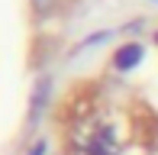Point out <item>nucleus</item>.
Segmentation results:
<instances>
[{"label": "nucleus", "mask_w": 158, "mask_h": 155, "mask_svg": "<svg viewBox=\"0 0 158 155\" xmlns=\"http://www.w3.org/2000/svg\"><path fill=\"white\" fill-rule=\"evenodd\" d=\"M142 61V45L139 42H129V45H123L116 52V68L119 71H129V68H135Z\"/></svg>", "instance_id": "nucleus-1"}, {"label": "nucleus", "mask_w": 158, "mask_h": 155, "mask_svg": "<svg viewBox=\"0 0 158 155\" xmlns=\"http://www.w3.org/2000/svg\"><path fill=\"white\" fill-rule=\"evenodd\" d=\"M45 94H48V78H42V81H39V87H35V94H32V119L42 113V103H45Z\"/></svg>", "instance_id": "nucleus-2"}, {"label": "nucleus", "mask_w": 158, "mask_h": 155, "mask_svg": "<svg viewBox=\"0 0 158 155\" xmlns=\"http://www.w3.org/2000/svg\"><path fill=\"white\" fill-rule=\"evenodd\" d=\"M29 3H32V13H39V16H42V13H48L58 0H29Z\"/></svg>", "instance_id": "nucleus-3"}]
</instances>
